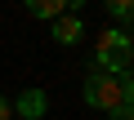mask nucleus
Instances as JSON below:
<instances>
[{"label": "nucleus", "instance_id": "obj_1", "mask_svg": "<svg viewBox=\"0 0 134 120\" xmlns=\"http://www.w3.org/2000/svg\"><path fill=\"white\" fill-rule=\"evenodd\" d=\"M81 93H85V107H94V111H112V107H121V102H130L134 98V76L130 71H90L85 76V85H81Z\"/></svg>", "mask_w": 134, "mask_h": 120}, {"label": "nucleus", "instance_id": "obj_2", "mask_svg": "<svg viewBox=\"0 0 134 120\" xmlns=\"http://www.w3.org/2000/svg\"><path fill=\"white\" fill-rule=\"evenodd\" d=\"M134 62V45H130V31L125 27H107L94 45V71H130Z\"/></svg>", "mask_w": 134, "mask_h": 120}, {"label": "nucleus", "instance_id": "obj_3", "mask_svg": "<svg viewBox=\"0 0 134 120\" xmlns=\"http://www.w3.org/2000/svg\"><path fill=\"white\" fill-rule=\"evenodd\" d=\"M14 111H18L23 120H40V116L49 111V98H45V89H23V93H18V102H14Z\"/></svg>", "mask_w": 134, "mask_h": 120}, {"label": "nucleus", "instance_id": "obj_4", "mask_svg": "<svg viewBox=\"0 0 134 120\" xmlns=\"http://www.w3.org/2000/svg\"><path fill=\"white\" fill-rule=\"evenodd\" d=\"M81 36H85V22L76 14H58L54 18V40L58 45H81Z\"/></svg>", "mask_w": 134, "mask_h": 120}, {"label": "nucleus", "instance_id": "obj_5", "mask_svg": "<svg viewBox=\"0 0 134 120\" xmlns=\"http://www.w3.org/2000/svg\"><path fill=\"white\" fill-rule=\"evenodd\" d=\"M23 9L31 14V18H58V14H67V9H72V0H23Z\"/></svg>", "mask_w": 134, "mask_h": 120}, {"label": "nucleus", "instance_id": "obj_6", "mask_svg": "<svg viewBox=\"0 0 134 120\" xmlns=\"http://www.w3.org/2000/svg\"><path fill=\"white\" fill-rule=\"evenodd\" d=\"M103 9H107V14H112V18L125 27V22L134 18V0H103Z\"/></svg>", "mask_w": 134, "mask_h": 120}, {"label": "nucleus", "instance_id": "obj_7", "mask_svg": "<svg viewBox=\"0 0 134 120\" xmlns=\"http://www.w3.org/2000/svg\"><path fill=\"white\" fill-rule=\"evenodd\" d=\"M107 116H112V120H134V111H130V102H121V107H112Z\"/></svg>", "mask_w": 134, "mask_h": 120}, {"label": "nucleus", "instance_id": "obj_8", "mask_svg": "<svg viewBox=\"0 0 134 120\" xmlns=\"http://www.w3.org/2000/svg\"><path fill=\"white\" fill-rule=\"evenodd\" d=\"M0 120H14V102H9L5 93H0Z\"/></svg>", "mask_w": 134, "mask_h": 120}]
</instances>
